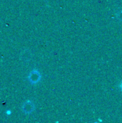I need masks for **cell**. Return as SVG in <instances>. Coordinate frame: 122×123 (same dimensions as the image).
Returning a JSON list of instances; mask_svg holds the SVG:
<instances>
[{"mask_svg":"<svg viewBox=\"0 0 122 123\" xmlns=\"http://www.w3.org/2000/svg\"><path fill=\"white\" fill-rule=\"evenodd\" d=\"M40 74L37 71H34L30 73L29 76V79L32 83H36L40 80Z\"/></svg>","mask_w":122,"mask_h":123,"instance_id":"1","label":"cell"},{"mask_svg":"<svg viewBox=\"0 0 122 123\" xmlns=\"http://www.w3.org/2000/svg\"><path fill=\"white\" fill-rule=\"evenodd\" d=\"M23 107H24L25 112H31L33 110V105H32L30 102H27Z\"/></svg>","mask_w":122,"mask_h":123,"instance_id":"2","label":"cell"}]
</instances>
